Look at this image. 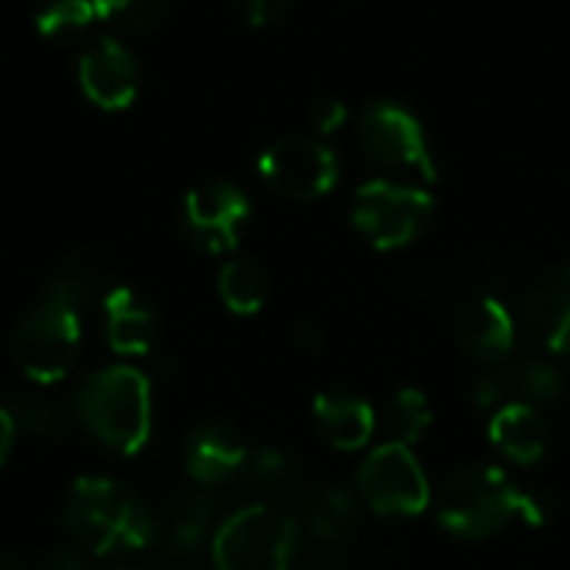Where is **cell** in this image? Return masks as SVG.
I'll use <instances>...</instances> for the list:
<instances>
[{"mask_svg": "<svg viewBox=\"0 0 570 570\" xmlns=\"http://www.w3.org/2000/svg\"><path fill=\"white\" fill-rule=\"evenodd\" d=\"M94 291V264L77 254L57 267L43 297L13 331V361L33 384H57L80 351V307Z\"/></svg>", "mask_w": 570, "mask_h": 570, "instance_id": "obj_1", "label": "cell"}, {"mask_svg": "<svg viewBox=\"0 0 570 570\" xmlns=\"http://www.w3.org/2000/svg\"><path fill=\"white\" fill-rule=\"evenodd\" d=\"M438 521L444 531L464 541H484L501 534L511 521L541 528L548 508L524 494L501 468L471 464L454 471L438 491Z\"/></svg>", "mask_w": 570, "mask_h": 570, "instance_id": "obj_2", "label": "cell"}, {"mask_svg": "<svg viewBox=\"0 0 570 570\" xmlns=\"http://www.w3.org/2000/svg\"><path fill=\"white\" fill-rule=\"evenodd\" d=\"M63 521L77 548L87 554H130L157 538V521L144 501L130 488L94 474L73 481Z\"/></svg>", "mask_w": 570, "mask_h": 570, "instance_id": "obj_3", "label": "cell"}, {"mask_svg": "<svg viewBox=\"0 0 570 570\" xmlns=\"http://www.w3.org/2000/svg\"><path fill=\"white\" fill-rule=\"evenodd\" d=\"M73 404L87 434L114 454H137L150 441V381L130 364H110L90 374Z\"/></svg>", "mask_w": 570, "mask_h": 570, "instance_id": "obj_4", "label": "cell"}, {"mask_svg": "<svg viewBox=\"0 0 570 570\" xmlns=\"http://www.w3.org/2000/svg\"><path fill=\"white\" fill-rule=\"evenodd\" d=\"M297 528L287 514L250 504L230 514L210 538L217 570H291Z\"/></svg>", "mask_w": 570, "mask_h": 570, "instance_id": "obj_5", "label": "cell"}, {"mask_svg": "<svg viewBox=\"0 0 570 570\" xmlns=\"http://www.w3.org/2000/svg\"><path fill=\"white\" fill-rule=\"evenodd\" d=\"M434 217V197L424 187L397 180H367L354 194L351 220L377 250H397L421 237Z\"/></svg>", "mask_w": 570, "mask_h": 570, "instance_id": "obj_6", "label": "cell"}, {"mask_svg": "<svg viewBox=\"0 0 570 570\" xmlns=\"http://www.w3.org/2000/svg\"><path fill=\"white\" fill-rule=\"evenodd\" d=\"M357 144L381 167L417 174L428 184L438 177L421 120L394 100H374L357 114Z\"/></svg>", "mask_w": 570, "mask_h": 570, "instance_id": "obj_7", "label": "cell"}, {"mask_svg": "<svg viewBox=\"0 0 570 570\" xmlns=\"http://www.w3.org/2000/svg\"><path fill=\"white\" fill-rule=\"evenodd\" d=\"M357 494L377 514L411 518L431 508V481L407 444H381L357 471Z\"/></svg>", "mask_w": 570, "mask_h": 570, "instance_id": "obj_8", "label": "cell"}, {"mask_svg": "<svg viewBox=\"0 0 570 570\" xmlns=\"http://www.w3.org/2000/svg\"><path fill=\"white\" fill-rule=\"evenodd\" d=\"M257 170L271 190L291 200H317L337 187V154L314 137H281L257 157Z\"/></svg>", "mask_w": 570, "mask_h": 570, "instance_id": "obj_9", "label": "cell"}, {"mask_svg": "<svg viewBox=\"0 0 570 570\" xmlns=\"http://www.w3.org/2000/svg\"><path fill=\"white\" fill-rule=\"evenodd\" d=\"M250 220V197L230 180L197 184L184 197V234L207 254H227L240 244Z\"/></svg>", "mask_w": 570, "mask_h": 570, "instance_id": "obj_10", "label": "cell"}, {"mask_svg": "<svg viewBox=\"0 0 570 570\" xmlns=\"http://www.w3.org/2000/svg\"><path fill=\"white\" fill-rule=\"evenodd\" d=\"M87 100L100 110H127L140 90V63L117 37H97L77 63Z\"/></svg>", "mask_w": 570, "mask_h": 570, "instance_id": "obj_11", "label": "cell"}, {"mask_svg": "<svg viewBox=\"0 0 570 570\" xmlns=\"http://www.w3.org/2000/svg\"><path fill=\"white\" fill-rule=\"evenodd\" d=\"M561 391L564 374L548 361H498L471 384V401L498 411L504 404H548Z\"/></svg>", "mask_w": 570, "mask_h": 570, "instance_id": "obj_12", "label": "cell"}, {"mask_svg": "<svg viewBox=\"0 0 570 570\" xmlns=\"http://www.w3.org/2000/svg\"><path fill=\"white\" fill-rule=\"evenodd\" d=\"M250 458V448L244 438L227 424H204L190 434L184 448V468L194 484L217 488L244 474Z\"/></svg>", "mask_w": 570, "mask_h": 570, "instance_id": "obj_13", "label": "cell"}, {"mask_svg": "<svg viewBox=\"0 0 570 570\" xmlns=\"http://www.w3.org/2000/svg\"><path fill=\"white\" fill-rule=\"evenodd\" d=\"M107 344L120 357H144L157 344V311L134 287H110L104 297Z\"/></svg>", "mask_w": 570, "mask_h": 570, "instance_id": "obj_14", "label": "cell"}, {"mask_svg": "<svg viewBox=\"0 0 570 570\" xmlns=\"http://www.w3.org/2000/svg\"><path fill=\"white\" fill-rule=\"evenodd\" d=\"M528 331L554 354H570V264L548 271L524 301Z\"/></svg>", "mask_w": 570, "mask_h": 570, "instance_id": "obj_15", "label": "cell"}, {"mask_svg": "<svg viewBox=\"0 0 570 570\" xmlns=\"http://www.w3.org/2000/svg\"><path fill=\"white\" fill-rule=\"evenodd\" d=\"M454 337L471 357L498 364L514 347V317L498 297H478L461 307L454 321Z\"/></svg>", "mask_w": 570, "mask_h": 570, "instance_id": "obj_16", "label": "cell"}, {"mask_svg": "<svg viewBox=\"0 0 570 570\" xmlns=\"http://www.w3.org/2000/svg\"><path fill=\"white\" fill-rule=\"evenodd\" d=\"M314 424L331 448L361 451L377 431V414L351 391H321L314 397Z\"/></svg>", "mask_w": 570, "mask_h": 570, "instance_id": "obj_17", "label": "cell"}, {"mask_svg": "<svg viewBox=\"0 0 570 570\" xmlns=\"http://www.w3.org/2000/svg\"><path fill=\"white\" fill-rule=\"evenodd\" d=\"M491 444L514 464H538L548 451V421L534 404H504L488 424Z\"/></svg>", "mask_w": 570, "mask_h": 570, "instance_id": "obj_18", "label": "cell"}, {"mask_svg": "<svg viewBox=\"0 0 570 570\" xmlns=\"http://www.w3.org/2000/svg\"><path fill=\"white\" fill-rule=\"evenodd\" d=\"M210 518H214V501L207 494H187L167 508L164 521L154 518L157 538L164 541L167 554L190 558L204 548V541L210 534Z\"/></svg>", "mask_w": 570, "mask_h": 570, "instance_id": "obj_19", "label": "cell"}, {"mask_svg": "<svg viewBox=\"0 0 570 570\" xmlns=\"http://www.w3.org/2000/svg\"><path fill=\"white\" fill-rule=\"evenodd\" d=\"M217 294H220V301H224V307L230 314L250 317V314H257L267 304L271 277H267V271L257 261L234 257L217 274Z\"/></svg>", "mask_w": 570, "mask_h": 570, "instance_id": "obj_20", "label": "cell"}, {"mask_svg": "<svg viewBox=\"0 0 570 570\" xmlns=\"http://www.w3.org/2000/svg\"><path fill=\"white\" fill-rule=\"evenodd\" d=\"M357 521H361V504L351 491L327 488L307 501V528L321 541H334V544L347 541L357 531Z\"/></svg>", "mask_w": 570, "mask_h": 570, "instance_id": "obj_21", "label": "cell"}, {"mask_svg": "<svg viewBox=\"0 0 570 570\" xmlns=\"http://www.w3.org/2000/svg\"><path fill=\"white\" fill-rule=\"evenodd\" d=\"M434 414H431V401L424 397V391L417 387H404L391 397L387 411H384V428L391 434L394 444H414L421 441V434L431 428Z\"/></svg>", "mask_w": 570, "mask_h": 570, "instance_id": "obj_22", "label": "cell"}, {"mask_svg": "<svg viewBox=\"0 0 570 570\" xmlns=\"http://www.w3.org/2000/svg\"><path fill=\"white\" fill-rule=\"evenodd\" d=\"M97 20L94 0H47L37 10V30L50 40H67L73 33H83Z\"/></svg>", "mask_w": 570, "mask_h": 570, "instance_id": "obj_23", "label": "cell"}, {"mask_svg": "<svg viewBox=\"0 0 570 570\" xmlns=\"http://www.w3.org/2000/svg\"><path fill=\"white\" fill-rule=\"evenodd\" d=\"M13 424L20 431H27L30 438H40V441H53L63 434V421H60V411L53 404H47L43 397L37 394H13V401L7 404Z\"/></svg>", "mask_w": 570, "mask_h": 570, "instance_id": "obj_24", "label": "cell"}, {"mask_svg": "<svg viewBox=\"0 0 570 570\" xmlns=\"http://www.w3.org/2000/svg\"><path fill=\"white\" fill-rule=\"evenodd\" d=\"M167 7L170 0H94L97 17L117 30H147L164 17Z\"/></svg>", "mask_w": 570, "mask_h": 570, "instance_id": "obj_25", "label": "cell"}, {"mask_svg": "<svg viewBox=\"0 0 570 570\" xmlns=\"http://www.w3.org/2000/svg\"><path fill=\"white\" fill-rule=\"evenodd\" d=\"M244 478L257 488H274L287 478V458L274 448H261V451H250L247 458V468H244Z\"/></svg>", "mask_w": 570, "mask_h": 570, "instance_id": "obj_26", "label": "cell"}, {"mask_svg": "<svg viewBox=\"0 0 570 570\" xmlns=\"http://www.w3.org/2000/svg\"><path fill=\"white\" fill-rule=\"evenodd\" d=\"M347 117H351V110H347V104L344 100H337V97H327V100H317L314 104V110H311V120H314V130L317 134H337L344 124H347Z\"/></svg>", "mask_w": 570, "mask_h": 570, "instance_id": "obj_27", "label": "cell"}, {"mask_svg": "<svg viewBox=\"0 0 570 570\" xmlns=\"http://www.w3.org/2000/svg\"><path fill=\"white\" fill-rule=\"evenodd\" d=\"M230 3H234V10H237L250 27H267V23H274L277 17H284V10H287L291 0H230Z\"/></svg>", "mask_w": 570, "mask_h": 570, "instance_id": "obj_28", "label": "cell"}, {"mask_svg": "<svg viewBox=\"0 0 570 570\" xmlns=\"http://www.w3.org/2000/svg\"><path fill=\"white\" fill-rule=\"evenodd\" d=\"M43 570H94V568H90V561L80 554V548H77V551H73V548H57V551H50V554H47Z\"/></svg>", "mask_w": 570, "mask_h": 570, "instance_id": "obj_29", "label": "cell"}, {"mask_svg": "<svg viewBox=\"0 0 570 570\" xmlns=\"http://www.w3.org/2000/svg\"><path fill=\"white\" fill-rule=\"evenodd\" d=\"M13 438H17V424H13L7 404H0V464L7 461V454L13 448Z\"/></svg>", "mask_w": 570, "mask_h": 570, "instance_id": "obj_30", "label": "cell"}, {"mask_svg": "<svg viewBox=\"0 0 570 570\" xmlns=\"http://www.w3.org/2000/svg\"><path fill=\"white\" fill-rule=\"evenodd\" d=\"M0 570H27L13 554H7V551H0Z\"/></svg>", "mask_w": 570, "mask_h": 570, "instance_id": "obj_31", "label": "cell"}, {"mask_svg": "<svg viewBox=\"0 0 570 570\" xmlns=\"http://www.w3.org/2000/svg\"><path fill=\"white\" fill-rule=\"evenodd\" d=\"M117 570H147V568H117Z\"/></svg>", "mask_w": 570, "mask_h": 570, "instance_id": "obj_32", "label": "cell"}]
</instances>
